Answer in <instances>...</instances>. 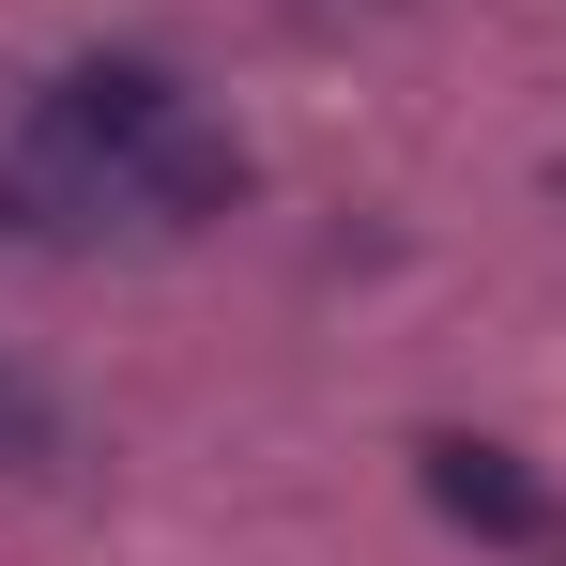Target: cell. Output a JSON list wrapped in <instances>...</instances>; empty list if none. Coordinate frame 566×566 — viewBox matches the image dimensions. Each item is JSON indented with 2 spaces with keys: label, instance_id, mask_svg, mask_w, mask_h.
I'll return each instance as SVG.
<instances>
[{
  "label": "cell",
  "instance_id": "6da1fadb",
  "mask_svg": "<svg viewBox=\"0 0 566 566\" xmlns=\"http://www.w3.org/2000/svg\"><path fill=\"white\" fill-rule=\"evenodd\" d=\"M31 154L77 199L154 214V230H199V214H230V185H245V154L185 107L169 62H62V77L31 93Z\"/></svg>",
  "mask_w": 566,
  "mask_h": 566
},
{
  "label": "cell",
  "instance_id": "7a4b0ae2",
  "mask_svg": "<svg viewBox=\"0 0 566 566\" xmlns=\"http://www.w3.org/2000/svg\"><path fill=\"white\" fill-rule=\"evenodd\" d=\"M413 474H429V505H444L460 536H490V552H521V566H566V505H552L521 460H505V444L429 429V444H413Z\"/></svg>",
  "mask_w": 566,
  "mask_h": 566
},
{
  "label": "cell",
  "instance_id": "3957f363",
  "mask_svg": "<svg viewBox=\"0 0 566 566\" xmlns=\"http://www.w3.org/2000/svg\"><path fill=\"white\" fill-rule=\"evenodd\" d=\"M0 460H15V474L62 460V413H46V382H31V368H0Z\"/></svg>",
  "mask_w": 566,
  "mask_h": 566
},
{
  "label": "cell",
  "instance_id": "277c9868",
  "mask_svg": "<svg viewBox=\"0 0 566 566\" xmlns=\"http://www.w3.org/2000/svg\"><path fill=\"white\" fill-rule=\"evenodd\" d=\"M62 214H46V185H0V245H46Z\"/></svg>",
  "mask_w": 566,
  "mask_h": 566
}]
</instances>
